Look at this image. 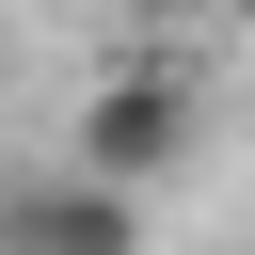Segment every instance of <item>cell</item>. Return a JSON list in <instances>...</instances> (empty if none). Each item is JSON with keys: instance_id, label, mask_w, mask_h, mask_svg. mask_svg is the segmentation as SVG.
<instances>
[{"instance_id": "1", "label": "cell", "mask_w": 255, "mask_h": 255, "mask_svg": "<svg viewBox=\"0 0 255 255\" xmlns=\"http://www.w3.org/2000/svg\"><path fill=\"white\" fill-rule=\"evenodd\" d=\"M64 159H80V175H112V191H143V175H175V159H191V80H175V64H112V80L80 96V128H64Z\"/></svg>"}, {"instance_id": "2", "label": "cell", "mask_w": 255, "mask_h": 255, "mask_svg": "<svg viewBox=\"0 0 255 255\" xmlns=\"http://www.w3.org/2000/svg\"><path fill=\"white\" fill-rule=\"evenodd\" d=\"M0 255H143V191L48 159V175H0Z\"/></svg>"}, {"instance_id": "3", "label": "cell", "mask_w": 255, "mask_h": 255, "mask_svg": "<svg viewBox=\"0 0 255 255\" xmlns=\"http://www.w3.org/2000/svg\"><path fill=\"white\" fill-rule=\"evenodd\" d=\"M128 16H223V0H128Z\"/></svg>"}]
</instances>
